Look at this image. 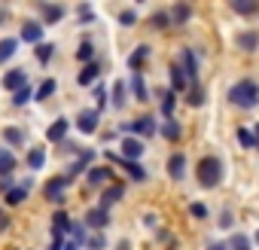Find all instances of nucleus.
<instances>
[{
  "instance_id": "obj_28",
  "label": "nucleus",
  "mask_w": 259,
  "mask_h": 250,
  "mask_svg": "<svg viewBox=\"0 0 259 250\" xmlns=\"http://www.w3.org/2000/svg\"><path fill=\"white\" fill-rule=\"evenodd\" d=\"M168 16H171V22H174V25H186V22H189V16H192V10H189L186 4H180V7H174Z\"/></svg>"
},
{
  "instance_id": "obj_2",
  "label": "nucleus",
  "mask_w": 259,
  "mask_h": 250,
  "mask_svg": "<svg viewBox=\"0 0 259 250\" xmlns=\"http://www.w3.org/2000/svg\"><path fill=\"white\" fill-rule=\"evenodd\" d=\"M195 174H198V183L204 189H217L220 180H223V162L217 156H204V159H198V171Z\"/></svg>"
},
{
  "instance_id": "obj_19",
  "label": "nucleus",
  "mask_w": 259,
  "mask_h": 250,
  "mask_svg": "<svg viewBox=\"0 0 259 250\" xmlns=\"http://www.w3.org/2000/svg\"><path fill=\"white\" fill-rule=\"evenodd\" d=\"M238 46H241L244 52H256V46H259V34H256V31H244V34H238Z\"/></svg>"
},
{
  "instance_id": "obj_37",
  "label": "nucleus",
  "mask_w": 259,
  "mask_h": 250,
  "mask_svg": "<svg viewBox=\"0 0 259 250\" xmlns=\"http://www.w3.org/2000/svg\"><path fill=\"white\" fill-rule=\"evenodd\" d=\"M229 247H232V250H250L253 244H250V238H247V235H232Z\"/></svg>"
},
{
  "instance_id": "obj_46",
  "label": "nucleus",
  "mask_w": 259,
  "mask_h": 250,
  "mask_svg": "<svg viewBox=\"0 0 259 250\" xmlns=\"http://www.w3.org/2000/svg\"><path fill=\"white\" fill-rule=\"evenodd\" d=\"M104 244H107V241H104V235H95V238L89 241V250H104Z\"/></svg>"
},
{
  "instance_id": "obj_16",
  "label": "nucleus",
  "mask_w": 259,
  "mask_h": 250,
  "mask_svg": "<svg viewBox=\"0 0 259 250\" xmlns=\"http://www.w3.org/2000/svg\"><path fill=\"white\" fill-rule=\"evenodd\" d=\"M28 189H31V180H25L22 186H13V189L7 192V204H22V201L28 198Z\"/></svg>"
},
{
  "instance_id": "obj_40",
  "label": "nucleus",
  "mask_w": 259,
  "mask_h": 250,
  "mask_svg": "<svg viewBox=\"0 0 259 250\" xmlns=\"http://www.w3.org/2000/svg\"><path fill=\"white\" fill-rule=\"evenodd\" d=\"M135 22H138V13H135V10H125V13L119 16V25H122V28H135Z\"/></svg>"
},
{
  "instance_id": "obj_39",
  "label": "nucleus",
  "mask_w": 259,
  "mask_h": 250,
  "mask_svg": "<svg viewBox=\"0 0 259 250\" xmlns=\"http://www.w3.org/2000/svg\"><path fill=\"white\" fill-rule=\"evenodd\" d=\"M238 141H241V147H247V150L253 147L256 150V141H253V132L250 129H238Z\"/></svg>"
},
{
  "instance_id": "obj_18",
  "label": "nucleus",
  "mask_w": 259,
  "mask_h": 250,
  "mask_svg": "<svg viewBox=\"0 0 259 250\" xmlns=\"http://www.w3.org/2000/svg\"><path fill=\"white\" fill-rule=\"evenodd\" d=\"M40 13H43V22H49V25L64 19V7H58V4H55V7H49V4H40Z\"/></svg>"
},
{
  "instance_id": "obj_26",
  "label": "nucleus",
  "mask_w": 259,
  "mask_h": 250,
  "mask_svg": "<svg viewBox=\"0 0 259 250\" xmlns=\"http://www.w3.org/2000/svg\"><path fill=\"white\" fill-rule=\"evenodd\" d=\"M13 168H16V156L10 150H0V177H10Z\"/></svg>"
},
{
  "instance_id": "obj_30",
  "label": "nucleus",
  "mask_w": 259,
  "mask_h": 250,
  "mask_svg": "<svg viewBox=\"0 0 259 250\" xmlns=\"http://www.w3.org/2000/svg\"><path fill=\"white\" fill-rule=\"evenodd\" d=\"M232 10L241 13V16H250V13L259 10V4H256V0H232Z\"/></svg>"
},
{
  "instance_id": "obj_20",
  "label": "nucleus",
  "mask_w": 259,
  "mask_h": 250,
  "mask_svg": "<svg viewBox=\"0 0 259 250\" xmlns=\"http://www.w3.org/2000/svg\"><path fill=\"white\" fill-rule=\"evenodd\" d=\"M110 168L107 165H95V168H89V186H98V183H104V180H110Z\"/></svg>"
},
{
  "instance_id": "obj_47",
  "label": "nucleus",
  "mask_w": 259,
  "mask_h": 250,
  "mask_svg": "<svg viewBox=\"0 0 259 250\" xmlns=\"http://www.w3.org/2000/svg\"><path fill=\"white\" fill-rule=\"evenodd\" d=\"M232 223H235V220H232V214H229V211H226V214H220V226H223V229H229Z\"/></svg>"
},
{
  "instance_id": "obj_54",
  "label": "nucleus",
  "mask_w": 259,
  "mask_h": 250,
  "mask_svg": "<svg viewBox=\"0 0 259 250\" xmlns=\"http://www.w3.org/2000/svg\"><path fill=\"white\" fill-rule=\"evenodd\" d=\"M256 244H259V232H256Z\"/></svg>"
},
{
  "instance_id": "obj_22",
  "label": "nucleus",
  "mask_w": 259,
  "mask_h": 250,
  "mask_svg": "<svg viewBox=\"0 0 259 250\" xmlns=\"http://www.w3.org/2000/svg\"><path fill=\"white\" fill-rule=\"evenodd\" d=\"M132 92H135L138 101H150V92H147V86H144V73H135V76H132Z\"/></svg>"
},
{
  "instance_id": "obj_33",
  "label": "nucleus",
  "mask_w": 259,
  "mask_h": 250,
  "mask_svg": "<svg viewBox=\"0 0 259 250\" xmlns=\"http://www.w3.org/2000/svg\"><path fill=\"white\" fill-rule=\"evenodd\" d=\"M55 89H58V82H55V79H46V82H43V86L34 92V98H37V101H43V98H52V95H55Z\"/></svg>"
},
{
  "instance_id": "obj_44",
  "label": "nucleus",
  "mask_w": 259,
  "mask_h": 250,
  "mask_svg": "<svg viewBox=\"0 0 259 250\" xmlns=\"http://www.w3.org/2000/svg\"><path fill=\"white\" fill-rule=\"evenodd\" d=\"M189 214H192L195 220H204V217H207V207H204L201 201H195V204H189Z\"/></svg>"
},
{
  "instance_id": "obj_43",
  "label": "nucleus",
  "mask_w": 259,
  "mask_h": 250,
  "mask_svg": "<svg viewBox=\"0 0 259 250\" xmlns=\"http://www.w3.org/2000/svg\"><path fill=\"white\" fill-rule=\"evenodd\" d=\"M95 98H98V113L107 107V89L104 86H95Z\"/></svg>"
},
{
  "instance_id": "obj_45",
  "label": "nucleus",
  "mask_w": 259,
  "mask_h": 250,
  "mask_svg": "<svg viewBox=\"0 0 259 250\" xmlns=\"http://www.w3.org/2000/svg\"><path fill=\"white\" fill-rule=\"evenodd\" d=\"M49 250H64V235L52 232V244H49Z\"/></svg>"
},
{
  "instance_id": "obj_35",
  "label": "nucleus",
  "mask_w": 259,
  "mask_h": 250,
  "mask_svg": "<svg viewBox=\"0 0 259 250\" xmlns=\"http://www.w3.org/2000/svg\"><path fill=\"white\" fill-rule=\"evenodd\" d=\"M31 98H34V89H31V86H25V89H19V92H16L13 104H16V107H25V104H28Z\"/></svg>"
},
{
  "instance_id": "obj_8",
  "label": "nucleus",
  "mask_w": 259,
  "mask_h": 250,
  "mask_svg": "<svg viewBox=\"0 0 259 250\" xmlns=\"http://www.w3.org/2000/svg\"><path fill=\"white\" fill-rule=\"evenodd\" d=\"M25 86H28V73H25V70H19V67H16V70H10V73L4 76V89H7V92H13V95H16L19 89H25Z\"/></svg>"
},
{
  "instance_id": "obj_51",
  "label": "nucleus",
  "mask_w": 259,
  "mask_h": 250,
  "mask_svg": "<svg viewBox=\"0 0 259 250\" xmlns=\"http://www.w3.org/2000/svg\"><path fill=\"white\" fill-rule=\"evenodd\" d=\"M119 250H132V247H128V241H122V244H119Z\"/></svg>"
},
{
  "instance_id": "obj_5",
  "label": "nucleus",
  "mask_w": 259,
  "mask_h": 250,
  "mask_svg": "<svg viewBox=\"0 0 259 250\" xmlns=\"http://www.w3.org/2000/svg\"><path fill=\"white\" fill-rule=\"evenodd\" d=\"M70 186V180L67 177H52L46 186H43V192H46V198H52V201H58V204H64V189Z\"/></svg>"
},
{
  "instance_id": "obj_36",
  "label": "nucleus",
  "mask_w": 259,
  "mask_h": 250,
  "mask_svg": "<svg viewBox=\"0 0 259 250\" xmlns=\"http://www.w3.org/2000/svg\"><path fill=\"white\" fill-rule=\"evenodd\" d=\"M4 138H7V144H13V147H22V144H25V135H22L19 129H7Z\"/></svg>"
},
{
  "instance_id": "obj_6",
  "label": "nucleus",
  "mask_w": 259,
  "mask_h": 250,
  "mask_svg": "<svg viewBox=\"0 0 259 250\" xmlns=\"http://www.w3.org/2000/svg\"><path fill=\"white\" fill-rule=\"evenodd\" d=\"M98 119H101L98 110H82V113L76 116V129H79L82 135H95V132H98Z\"/></svg>"
},
{
  "instance_id": "obj_38",
  "label": "nucleus",
  "mask_w": 259,
  "mask_h": 250,
  "mask_svg": "<svg viewBox=\"0 0 259 250\" xmlns=\"http://www.w3.org/2000/svg\"><path fill=\"white\" fill-rule=\"evenodd\" d=\"M125 104V82L119 79L116 86H113V107H122Z\"/></svg>"
},
{
  "instance_id": "obj_27",
  "label": "nucleus",
  "mask_w": 259,
  "mask_h": 250,
  "mask_svg": "<svg viewBox=\"0 0 259 250\" xmlns=\"http://www.w3.org/2000/svg\"><path fill=\"white\" fill-rule=\"evenodd\" d=\"M16 46H19V40H13V37L0 40V64H4V61H10V58L16 55Z\"/></svg>"
},
{
  "instance_id": "obj_15",
  "label": "nucleus",
  "mask_w": 259,
  "mask_h": 250,
  "mask_svg": "<svg viewBox=\"0 0 259 250\" xmlns=\"http://www.w3.org/2000/svg\"><path fill=\"white\" fill-rule=\"evenodd\" d=\"M70 229H73L70 217H67L64 211H55V214H52V232H58V235H67Z\"/></svg>"
},
{
  "instance_id": "obj_3",
  "label": "nucleus",
  "mask_w": 259,
  "mask_h": 250,
  "mask_svg": "<svg viewBox=\"0 0 259 250\" xmlns=\"http://www.w3.org/2000/svg\"><path fill=\"white\" fill-rule=\"evenodd\" d=\"M174 64L183 70L186 82H198V58H195L192 49H183V52H180V61H174Z\"/></svg>"
},
{
  "instance_id": "obj_12",
  "label": "nucleus",
  "mask_w": 259,
  "mask_h": 250,
  "mask_svg": "<svg viewBox=\"0 0 259 250\" xmlns=\"http://www.w3.org/2000/svg\"><path fill=\"white\" fill-rule=\"evenodd\" d=\"M98 73H101V61H89V64H82L76 82H79V86H92V82L98 79Z\"/></svg>"
},
{
  "instance_id": "obj_9",
  "label": "nucleus",
  "mask_w": 259,
  "mask_h": 250,
  "mask_svg": "<svg viewBox=\"0 0 259 250\" xmlns=\"http://www.w3.org/2000/svg\"><path fill=\"white\" fill-rule=\"evenodd\" d=\"M67 129H70V122H67V119H55L49 129H46V138H49L52 144H61V141L67 138Z\"/></svg>"
},
{
  "instance_id": "obj_14",
  "label": "nucleus",
  "mask_w": 259,
  "mask_h": 250,
  "mask_svg": "<svg viewBox=\"0 0 259 250\" xmlns=\"http://www.w3.org/2000/svg\"><path fill=\"white\" fill-rule=\"evenodd\" d=\"M107 223H110V214L101 211V207H92V211L85 214V226H92V229H104Z\"/></svg>"
},
{
  "instance_id": "obj_1",
  "label": "nucleus",
  "mask_w": 259,
  "mask_h": 250,
  "mask_svg": "<svg viewBox=\"0 0 259 250\" xmlns=\"http://www.w3.org/2000/svg\"><path fill=\"white\" fill-rule=\"evenodd\" d=\"M229 104L241 107V110H253L259 104V86H256V79H238L229 89Z\"/></svg>"
},
{
  "instance_id": "obj_11",
  "label": "nucleus",
  "mask_w": 259,
  "mask_h": 250,
  "mask_svg": "<svg viewBox=\"0 0 259 250\" xmlns=\"http://www.w3.org/2000/svg\"><path fill=\"white\" fill-rule=\"evenodd\" d=\"M168 174H171V180H183L186 177V156L183 153H174L168 159Z\"/></svg>"
},
{
  "instance_id": "obj_23",
  "label": "nucleus",
  "mask_w": 259,
  "mask_h": 250,
  "mask_svg": "<svg viewBox=\"0 0 259 250\" xmlns=\"http://www.w3.org/2000/svg\"><path fill=\"white\" fill-rule=\"evenodd\" d=\"M174 107H177L174 92H171V89H168V92H162V116H165V119H174Z\"/></svg>"
},
{
  "instance_id": "obj_7",
  "label": "nucleus",
  "mask_w": 259,
  "mask_h": 250,
  "mask_svg": "<svg viewBox=\"0 0 259 250\" xmlns=\"http://www.w3.org/2000/svg\"><path fill=\"white\" fill-rule=\"evenodd\" d=\"M144 156V144L138 141V138H125L122 141V156L119 159H125V162H138Z\"/></svg>"
},
{
  "instance_id": "obj_17",
  "label": "nucleus",
  "mask_w": 259,
  "mask_h": 250,
  "mask_svg": "<svg viewBox=\"0 0 259 250\" xmlns=\"http://www.w3.org/2000/svg\"><path fill=\"white\" fill-rule=\"evenodd\" d=\"M119 198H122V186H110V189H104V192H101V211H110Z\"/></svg>"
},
{
  "instance_id": "obj_53",
  "label": "nucleus",
  "mask_w": 259,
  "mask_h": 250,
  "mask_svg": "<svg viewBox=\"0 0 259 250\" xmlns=\"http://www.w3.org/2000/svg\"><path fill=\"white\" fill-rule=\"evenodd\" d=\"M4 19H7V10H0V22H4Z\"/></svg>"
},
{
  "instance_id": "obj_21",
  "label": "nucleus",
  "mask_w": 259,
  "mask_h": 250,
  "mask_svg": "<svg viewBox=\"0 0 259 250\" xmlns=\"http://www.w3.org/2000/svg\"><path fill=\"white\" fill-rule=\"evenodd\" d=\"M186 76H183V70L177 67V64H171V92H186Z\"/></svg>"
},
{
  "instance_id": "obj_42",
  "label": "nucleus",
  "mask_w": 259,
  "mask_h": 250,
  "mask_svg": "<svg viewBox=\"0 0 259 250\" xmlns=\"http://www.w3.org/2000/svg\"><path fill=\"white\" fill-rule=\"evenodd\" d=\"M168 25H171V16H168V13H156V16H153V28L162 31V28H168Z\"/></svg>"
},
{
  "instance_id": "obj_50",
  "label": "nucleus",
  "mask_w": 259,
  "mask_h": 250,
  "mask_svg": "<svg viewBox=\"0 0 259 250\" xmlns=\"http://www.w3.org/2000/svg\"><path fill=\"white\" fill-rule=\"evenodd\" d=\"M253 141H256V150H259V125L253 129Z\"/></svg>"
},
{
  "instance_id": "obj_32",
  "label": "nucleus",
  "mask_w": 259,
  "mask_h": 250,
  "mask_svg": "<svg viewBox=\"0 0 259 250\" xmlns=\"http://www.w3.org/2000/svg\"><path fill=\"white\" fill-rule=\"evenodd\" d=\"M76 61H82V64H89V61H95V46L85 40L79 49H76Z\"/></svg>"
},
{
  "instance_id": "obj_31",
  "label": "nucleus",
  "mask_w": 259,
  "mask_h": 250,
  "mask_svg": "<svg viewBox=\"0 0 259 250\" xmlns=\"http://www.w3.org/2000/svg\"><path fill=\"white\" fill-rule=\"evenodd\" d=\"M162 135H165L168 141H180V135H183V129H180V125H177L174 119H168V122L162 125Z\"/></svg>"
},
{
  "instance_id": "obj_41",
  "label": "nucleus",
  "mask_w": 259,
  "mask_h": 250,
  "mask_svg": "<svg viewBox=\"0 0 259 250\" xmlns=\"http://www.w3.org/2000/svg\"><path fill=\"white\" fill-rule=\"evenodd\" d=\"M186 101H189L192 107H201V104H204V89H201V86H195V89L189 92V98H186Z\"/></svg>"
},
{
  "instance_id": "obj_24",
  "label": "nucleus",
  "mask_w": 259,
  "mask_h": 250,
  "mask_svg": "<svg viewBox=\"0 0 259 250\" xmlns=\"http://www.w3.org/2000/svg\"><path fill=\"white\" fill-rule=\"evenodd\" d=\"M92 159H95V153H92V150H85V153H82V156L76 159V165L70 168V174H67V180H73L76 174H82V171L89 168V162H92Z\"/></svg>"
},
{
  "instance_id": "obj_13",
  "label": "nucleus",
  "mask_w": 259,
  "mask_h": 250,
  "mask_svg": "<svg viewBox=\"0 0 259 250\" xmlns=\"http://www.w3.org/2000/svg\"><path fill=\"white\" fill-rule=\"evenodd\" d=\"M147 58H150V46H147V43H141L132 55H128V67H132L135 73H141V64H144Z\"/></svg>"
},
{
  "instance_id": "obj_52",
  "label": "nucleus",
  "mask_w": 259,
  "mask_h": 250,
  "mask_svg": "<svg viewBox=\"0 0 259 250\" xmlns=\"http://www.w3.org/2000/svg\"><path fill=\"white\" fill-rule=\"evenodd\" d=\"M64 250H76V244H64Z\"/></svg>"
},
{
  "instance_id": "obj_34",
  "label": "nucleus",
  "mask_w": 259,
  "mask_h": 250,
  "mask_svg": "<svg viewBox=\"0 0 259 250\" xmlns=\"http://www.w3.org/2000/svg\"><path fill=\"white\" fill-rule=\"evenodd\" d=\"M52 55H55V46H52V43H37V61H40V64H46Z\"/></svg>"
},
{
  "instance_id": "obj_49",
  "label": "nucleus",
  "mask_w": 259,
  "mask_h": 250,
  "mask_svg": "<svg viewBox=\"0 0 259 250\" xmlns=\"http://www.w3.org/2000/svg\"><path fill=\"white\" fill-rule=\"evenodd\" d=\"M0 189L10 192V189H13V180H10V177H0Z\"/></svg>"
},
{
  "instance_id": "obj_29",
  "label": "nucleus",
  "mask_w": 259,
  "mask_h": 250,
  "mask_svg": "<svg viewBox=\"0 0 259 250\" xmlns=\"http://www.w3.org/2000/svg\"><path fill=\"white\" fill-rule=\"evenodd\" d=\"M43 162H46L43 147H34V150L28 153V168H31V171H40V168H43Z\"/></svg>"
},
{
  "instance_id": "obj_48",
  "label": "nucleus",
  "mask_w": 259,
  "mask_h": 250,
  "mask_svg": "<svg viewBox=\"0 0 259 250\" xmlns=\"http://www.w3.org/2000/svg\"><path fill=\"white\" fill-rule=\"evenodd\" d=\"M207 250H229V244H223V241H213V244H207Z\"/></svg>"
},
{
  "instance_id": "obj_10",
  "label": "nucleus",
  "mask_w": 259,
  "mask_h": 250,
  "mask_svg": "<svg viewBox=\"0 0 259 250\" xmlns=\"http://www.w3.org/2000/svg\"><path fill=\"white\" fill-rule=\"evenodd\" d=\"M22 40L25 43H43V22H25L22 25Z\"/></svg>"
},
{
  "instance_id": "obj_25",
  "label": "nucleus",
  "mask_w": 259,
  "mask_h": 250,
  "mask_svg": "<svg viewBox=\"0 0 259 250\" xmlns=\"http://www.w3.org/2000/svg\"><path fill=\"white\" fill-rule=\"evenodd\" d=\"M122 165H125V171H128V177H132L135 183H144V180H147V171L141 168V162H125V159H122Z\"/></svg>"
},
{
  "instance_id": "obj_4",
  "label": "nucleus",
  "mask_w": 259,
  "mask_h": 250,
  "mask_svg": "<svg viewBox=\"0 0 259 250\" xmlns=\"http://www.w3.org/2000/svg\"><path fill=\"white\" fill-rule=\"evenodd\" d=\"M122 132H135V135H141V138H153V135H156V119H153V116H141V119H135V122L122 125Z\"/></svg>"
}]
</instances>
